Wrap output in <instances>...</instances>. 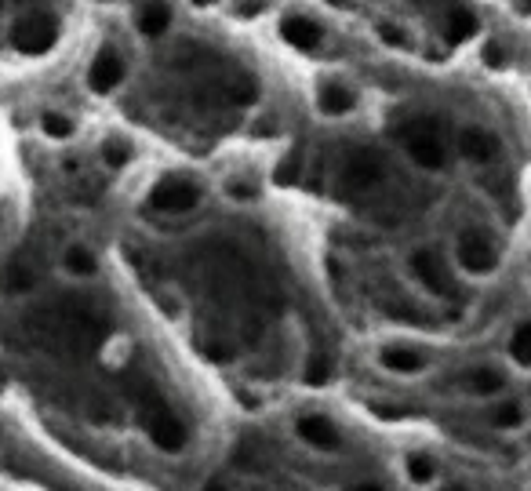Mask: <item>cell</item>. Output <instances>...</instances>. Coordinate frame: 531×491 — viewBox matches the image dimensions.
Wrapping results in <instances>:
<instances>
[{
    "mask_svg": "<svg viewBox=\"0 0 531 491\" xmlns=\"http://www.w3.org/2000/svg\"><path fill=\"white\" fill-rule=\"evenodd\" d=\"M401 142H404V150H408V157L419 164V168H426V171L444 168L441 128H437V121H433V117H415V121L404 124Z\"/></svg>",
    "mask_w": 531,
    "mask_h": 491,
    "instance_id": "cell-1",
    "label": "cell"
},
{
    "mask_svg": "<svg viewBox=\"0 0 531 491\" xmlns=\"http://www.w3.org/2000/svg\"><path fill=\"white\" fill-rule=\"evenodd\" d=\"M142 426H146L150 441L157 444L161 451H179L182 444H186V426H182V422L175 419L168 408H161V404L146 408V415H142Z\"/></svg>",
    "mask_w": 531,
    "mask_h": 491,
    "instance_id": "cell-2",
    "label": "cell"
},
{
    "mask_svg": "<svg viewBox=\"0 0 531 491\" xmlns=\"http://www.w3.org/2000/svg\"><path fill=\"white\" fill-rule=\"evenodd\" d=\"M11 41H15L19 51H26V55H41V51H48L51 44L59 41V26L48 15H33V19H22L15 26Z\"/></svg>",
    "mask_w": 531,
    "mask_h": 491,
    "instance_id": "cell-3",
    "label": "cell"
},
{
    "mask_svg": "<svg viewBox=\"0 0 531 491\" xmlns=\"http://www.w3.org/2000/svg\"><path fill=\"white\" fill-rule=\"evenodd\" d=\"M150 204L157 211H190L201 204V190L186 179H164L161 186L150 193Z\"/></svg>",
    "mask_w": 531,
    "mask_h": 491,
    "instance_id": "cell-4",
    "label": "cell"
},
{
    "mask_svg": "<svg viewBox=\"0 0 531 491\" xmlns=\"http://www.w3.org/2000/svg\"><path fill=\"white\" fill-rule=\"evenodd\" d=\"M459 262H462V270H470V273H491L495 270V262H499V255H495V248H491V241L484 233H462Z\"/></svg>",
    "mask_w": 531,
    "mask_h": 491,
    "instance_id": "cell-5",
    "label": "cell"
},
{
    "mask_svg": "<svg viewBox=\"0 0 531 491\" xmlns=\"http://www.w3.org/2000/svg\"><path fill=\"white\" fill-rule=\"evenodd\" d=\"M411 270H415V277H419L433 295H444V299L455 295V281H451V273L444 270V262L437 259L433 251H419V255L411 259Z\"/></svg>",
    "mask_w": 531,
    "mask_h": 491,
    "instance_id": "cell-6",
    "label": "cell"
},
{
    "mask_svg": "<svg viewBox=\"0 0 531 491\" xmlns=\"http://www.w3.org/2000/svg\"><path fill=\"white\" fill-rule=\"evenodd\" d=\"M121 81H124V59H121V51L102 48L99 55H95V62H91V70H88L91 91L106 95V91H113Z\"/></svg>",
    "mask_w": 531,
    "mask_h": 491,
    "instance_id": "cell-7",
    "label": "cell"
},
{
    "mask_svg": "<svg viewBox=\"0 0 531 491\" xmlns=\"http://www.w3.org/2000/svg\"><path fill=\"white\" fill-rule=\"evenodd\" d=\"M346 186L350 190H368V186H375V182L382 179V157L375 150H357L346 161Z\"/></svg>",
    "mask_w": 531,
    "mask_h": 491,
    "instance_id": "cell-8",
    "label": "cell"
},
{
    "mask_svg": "<svg viewBox=\"0 0 531 491\" xmlns=\"http://www.w3.org/2000/svg\"><path fill=\"white\" fill-rule=\"evenodd\" d=\"M299 437L310 444V448H321V451L339 448V433H335V426H331L324 415H306V419L299 422Z\"/></svg>",
    "mask_w": 531,
    "mask_h": 491,
    "instance_id": "cell-9",
    "label": "cell"
},
{
    "mask_svg": "<svg viewBox=\"0 0 531 491\" xmlns=\"http://www.w3.org/2000/svg\"><path fill=\"white\" fill-rule=\"evenodd\" d=\"M281 33H284V41L302 51H313L321 44V26L313 19H302V15H288V19L281 22Z\"/></svg>",
    "mask_w": 531,
    "mask_h": 491,
    "instance_id": "cell-10",
    "label": "cell"
},
{
    "mask_svg": "<svg viewBox=\"0 0 531 491\" xmlns=\"http://www.w3.org/2000/svg\"><path fill=\"white\" fill-rule=\"evenodd\" d=\"M462 153L470 157V161L477 164H488L499 157V139L491 135V131L484 128H470V131H462Z\"/></svg>",
    "mask_w": 531,
    "mask_h": 491,
    "instance_id": "cell-11",
    "label": "cell"
},
{
    "mask_svg": "<svg viewBox=\"0 0 531 491\" xmlns=\"http://www.w3.org/2000/svg\"><path fill=\"white\" fill-rule=\"evenodd\" d=\"M317 106L328 117H342V113H350L357 106V95L350 88H342V84H324L321 95H317Z\"/></svg>",
    "mask_w": 531,
    "mask_h": 491,
    "instance_id": "cell-12",
    "label": "cell"
},
{
    "mask_svg": "<svg viewBox=\"0 0 531 491\" xmlns=\"http://www.w3.org/2000/svg\"><path fill=\"white\" fill-rule=\"evenodd\" d=\"M168 22H171V11L161 0H150V4H142L139 8V30L146 33V37H161V33L168 30Z\"/></svg>",
    "mask_w": 531,
    "mask_h": 491,
    "instance_id": "cell-13",
    "label": "cell"
},
{
    "mask_svg": "<svg viewBox=\"0 0 531 491\" xmlns=\"http://www.w3.org/2000/svg\"><path fill=\"white\" fill-rule=\"evenodd\" d=\"M473 33H477V19H473V11H466V8L451 11L448 26H444V37H448L451 44H462V41H470Z\"/></svg>",
    "mask_w": 531,
    "mask_h": 491,
    "instance_id": "cell-14",
    "label": "cell"
},
{
    "mask_svg": "<svg viewBox=\"0 0 531 491\" xmlns=\"http://www.w3.org/2000/svg\"><path fill=\"white\" fill-rule=\"evenodd\" d=\"M382 368L397 371V375H411V371L422 368V357L415 350H404V346H393V350H382Z\"/></svg>",
    "mask_w": 531,
    "mask_h": 491,
    "instance_id": "cell-15",
    "label": "cell"
},
{
    "mask_svg": "<svg viewBox=\"0 0 531 491\" xmlns=\"http://www.w3.org/2000/svg\"><path fill=\"white\" fill-rule=\"evenodd\" d=\"M462 386H466L470 393L491 397V393H499V390H502V375H499V371H491V368H477V371H470V375L462 379Z\"/></svg>",
    "mask_w": 531,
    "mask_h": 491,
    "instance_id": "cell-16",
    "label": "cell"
},
{
    "mask_svg": "<svg viewBox=\"0 0 531 491\" xmlns=\"http://www.w3.org/2000/svg\"><path fill=\"white\" fill-rule=\"evenodd\" d=\"M62 262H66V270H70L73 277H91V273H95V255H91L88 248H81V244H73V248L62 255Z\"/></svg>",
    "mask_w": 531,
    "mask_h": 491,
    "instance_id": "cell-17",
    "label": "cell"
},
{
    "mask_svg": "<svg viewBox=\"0 0 531 491\" xmlns=\"http://www.w3.org/2000/svg\"><path fill=\"white\" fill-rule=\"evenodd\" d=\"M510 353H513V361L521 364V368H531V321L521 324V328L513 331Z\"/></svg>",
    "mask_w": 531,
    "mask_h": 491,
    "instance_id": "cell-18",
    "label": "cell"
},
{
    "mask_svg": "<svg viewBox=\"0 0 531 491\" xmlns=\"http://www.w3.org/2000/svg\"><path fill=\"white\" fill-rule=\"evenodd\" d=\"M491 422H495L499 430L521 426V422H524V408L517 401H506V404H499V408H491Z\"/></svg>",
    "mask_w": 531,
    "mask_h": 491,
    "instance_id": "cell-19",
    "label": "cell"
},
{
    "mask_svg": "<svg viewBox=\"0 0 531 491\" xmlns=\"http://www.w3.org/2000/svg\"><path fill=\"white\" fill-rule=\"evenodd\" d=\"M226 95H230V102H241V106H248V102H255L259 88H255V81H251V77H241V81H233L230 88H226Z\"/></svg>",
    "mask_w": 531,
    "mask_h": 491,
    "instance_id": "cell-20",
    "label": "cell"
},
{
    "mask_svg": "<svg viewBox=\"0 0 531 491\" xmlns=\"http://www.w3.org/2000/svg\"><path fill=\"white\" fill-rule=\"evenodd\" d=\"M299 153H288L281 164H277V171H273V179H277V186H291V182L299 179Z\"/></svg>",
    "mask_w": 531,
    "mask_h": 491,
    "instance_id": "cell-21",
    "label": "cell"
},
{
    "mask_svg": "<svg viewBox=\"0 0 531 491\" xmlns=\"http://www.w3.org/2000/svg\"><path fill=\"white\" fill-rule=\"evenodd\" d=\"M408 477L415 484L433 481V462L426 459V455H408Z\"/></svg>",
    "mask_w": 531,
    "mask_h": 491,
    "instance_id": "cell-22",
    "label": "cell"
},
{
    "mask_svg": "<svg viewBox=\"0 0 531 491\" xmlns=\"http://www.w3.org/2000/svg\"><path fill=\"white\" fill-rule=\"evenodd\" d=\"M4 284H8L11 291H26L37 284V273L33 270H22V266H11L8 273H4Z\"/></svg>",
    "mask_w": 531,
    "mask_h": 491,
    "instance_id": "cell-23",
    "label": "cell"
},
{
    "mask_svg": "<svg viewBox=\"0 0 531 491\" xmlns=\"http://www.w3.org/2000/svg\"><path fill=\"white\" fill-rule=\"evenodd\" d=\"M44 131H48L51 139H70V131H73V124L66 121V117H59V113H44Z\"/></svg>",
    "mask_w": 531,
    "mask_h": 491,
    "instance_id": "cell-24",
    "label": "cell"
},
{
    "mask_svg": "<svg viewBox=\"0 0 531 491\" xmlns=\"http://www.w3.org/2000/svg\"><path fill=\"white\" fill-rule=\"evenodd\" d=\"M328 375H331V364L324 361V357H313V361L306 364V382H313V386L328 382Z\"/></svg>",
    "mask_w": 531,
    "mask_h": 491,
    "instance_id": "cell-25",
    "label": "cell"
},
{
    "mask_svg": "<svg viewBox=\"0 0 531 491\" xmlns=\"http://www.w3.org/2000/svg\"><path fill=\"white\" fill-rule=\"evenodd\" d=\"M106 164H110V168H124V164H128V146H124V142H106Z\"/></svg>",
    "mask_w": 531,
    "mask_h": 491,
    "instance_id": "cell-26",
    "label": "cell"
},
{
    "mask_svg": "<svg viewBox=\"0 0 531 491\" xmlns=\"http://www.w3.org/2000/svg\"><path fill=\"white\" fill-rule=\"evenodd\" d=\"M379 37L386 44H393V48H404V44H408V37H404L397 26H390V22H379Z\"/></svg>",
    "mask_w": 531,
    "mask_h": 491,
    "instance_id": "cell-27",
    "label": "cell"
},
{
    "mask_svg": "<svg viewBox=\"0 0 531 491\" xmlns=\"http://www.w3.org/2000/svg\"><path fill=\"white\" fill-rule=\"evenodd\" d=\"M502 59H506V55H502L499 44H488V48H484V62H488V66H502Z\"/></svg>",
    "mask_w": 531,
    "mask_h": 491,
    "instance_id": "cell-28",
    "label": "cell"
},
{
    "mask_svg": "<svg viewBox=\"0 0 531 491\" xmlns=\"http://www.w3.org/2000/svg\"><path fill=\"white\" fill-rule=\"evenodd\" d=\"M350 491H382V488H379V484H353Z\"/></svg>",
    "mask_w": 531,
    "mask_h": 491,
    "instance_id": "cell-29",
    "label": "cell"
},
{
    "mask_svg": "<svg viewBox=\"0 0 531 491\" xmlns=\"http://www.w3.org/2000/svg\"><path fill=\"white\" fill-rule=\"evenodd\" d=\"M193 4H197V8H208V4H215V0H193Z\"/></svg>",
    "mask_w": 531,
    "mask_h": 491,
    "instance_id": "cell-30",
    "label": "cell"
},
{
    "mask_svg": "<svg viewBox=\"0 0 531 491\" xmlns=\"http://www.w3.org/2000/svg\"><path fill=\"white\" fill-rule=\"evenodd\" d=\"M441 491H466V488H459V484H448V488H441Z\"/></svg>",
    "mask_w": 531,
    "mask_h": 491,
    "instance_id": "cell-31",
    "label": "cell"
},
{
    "mask_svg": "<svg viewBox=\"0 0 531 491\" xmlns=\"http://www.w3.org/2000/svg\"><path fill=\"white\" fill-rule=\"evenodd\" d=\"M4 379H8V375H4V368H0V390H4Z\"/></svg>",
    "mask_w": 531,
    "mask_h": 491,
    "instance_id": "cell-32",
    "label": "cell"
}]
</instances>
